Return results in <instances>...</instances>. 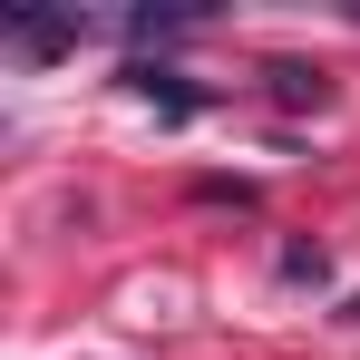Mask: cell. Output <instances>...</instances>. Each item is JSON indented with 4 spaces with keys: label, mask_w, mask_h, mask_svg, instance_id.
I'll return each mask as SVG.
<instances>
[{
    "label": "cell",
    "mask_w": 360,
    "mask_h": 360,
    "mask_svg": "<svg viewBox=\"0 0 360 360\" xmlns=\"http://www.w3.org/2000/svg\"><path fill=\"white\" fill-rule=\"evenodd\" d=\"M195 205H234V214H263V195L243 176H195Z\"/></svg>",
    "instance_id": "5"
},
{
    "label": "cell",
    "mask_w": 360,
    "mask_h": 360,
    "mask_svg": "<svg viewBox=\"0 0 360 360\" xmlns=\"http://www.w3.org/2000/svg\"><path fill=\"white\" fill-rule=\"evenodd\" d=\"M117 88H127V98H146L166 127H185V117H205V108H214V88H195V78H185V68H166V59H127Z\"/></svg>",
    "instance_id": "2"
},
{
    "label": "cell",
    "mask_w": 360,
    "mask_h": 360,
    "mask_svg": "<svg viewBox=\"0 0 360 360\" xmlns=\"http://www.w3.org/2000/svg\"><path fill=\"white\" fill-rule=\"evenodd\" d=\"M341 321H360V292H351V302H341Z\"/></svg>",
    "instance_id": "7"
},
{
    "label": "cell",
    "mask_w": 360,
    "mask_h": 360,
    "mask_svg": "<svg viewBox=\"0 0 360 360\" xmlns=\"http://www.w3.org/2000/svg\"><path fill=\"white\" fill-rule=\"evenodd\" d=\"M205 20H214V10H127V20H108V30H117L127 49L146 59V49H166V39H185V30H205Z\"/></svg>",
    "instance_id": "4"
},
{
    "label": "cell",
    "mask_w": 360,
    "mask_h": 360,
    "mask_svg": "<svg viewBox=\"0 0 360 360\" xmlns=\"http://www.w3.org/2000/svg\"><path fill=\"white\" fill-rule=\"evenodd\" d=\"M263 98H273L283 117H321V108L341 98V78H331L321 59H273V68H263Z\"/></svg>",
    "instance_id": "3"
},
{
    "label": "cell",
    "mask_w": 360,
    "mask_h": 360,
    "mask_svg": "<svg viewBox=\"0 0 360 360\" xmlns=\"http://www.w3.org/2000/svg\"><path fill=\"white\" fill-rule=\"evenodd\" d=\"M341 20H360V0H341Z\"/></svg>",
    "instance_id": "8"
},
{
    "label": "cell",
    "mask_w": 360,
    "mask_h": 360,
    "mask_svg": "<svg viewBox=\"0 0 360 360\" xmlns=\"http://www.w3.org/2000/svg\"><path fill=\"white\" fill-rule=\"evenodd\" d=\"M283 283H311V292H321V283H331V253H321V243H283Z\"/></svg>",
    "instance_id": "6"
},
{
    "label": "cell",
    "mask_w": 360,
    "mask_h": 360,
    "mask_svg": "<svg viewBox=\"0 0 360 360\" xmlns=\"http://www.w3.org/2000/svg\"><path fill=\"white\" fill-rule=\"evenodd\" d=\"M108 20H88V10H0V49L20 68H49V59H68V49H88Z\"/></svg>",
    "instance_id": "1"
}]
</instances>
